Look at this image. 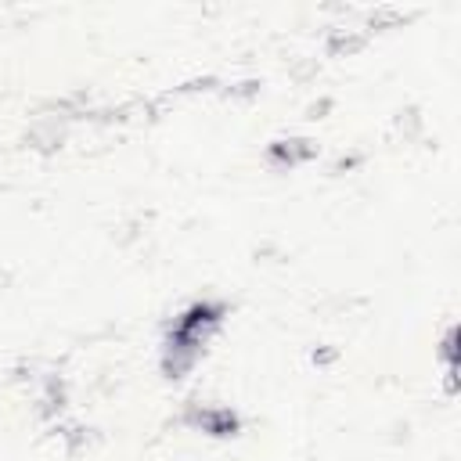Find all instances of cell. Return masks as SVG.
<instances>
[{
    "label": "cell",
    "mask_w": 461,
    "mask_h": 461,
    "mask_svg": "<svg viewBox=\"0 0 461 461\" xmlns=\"http://www.w3.org/2000/svg\"><path fill=\"white\" fill-rule=\"evenodd\" d=\"M223 321V306L220 303H191L169 328L166 335V353H162V371L169 378H184L198 357L205 353V342L212 339V331Z\"/></svg>",
    "instance_id": "1"
}]
</instances>
